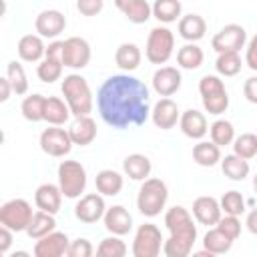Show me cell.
I'll return each mask as SVG.
<instances>
[{
	"label": "cell",
	"instance_id": "1",
	"mask_svg": "<svg viewBox=\"0 0 257 257\" xmlns=\"http://www.w3.org/2000/svg\"><path fill=\"white\" fill-rule=\"evenodd\" d=\"M96 108L100 118L112 128L141 126L151 116L149 86L128 72L112 74L96 92Z\"/></svg>",
	"mask_w": 257,
	"mask_h": 257
},
{
	"label": "cell",
	"instance_id": "2",
	"mask_svg": "<svg viewBox=\"0 0 257 257\" xmlns=\"http://www.w3.org/2000/svg\"><path fill=\"white\" fill-rule=\"evenodd\" d=\"M165 227L169 229V239L163 245V253L167 257H187L193 251L197 241V225L193 221V213L183 205H175L165 213Z\"/></svg>",
	"mask_w": 257,
	"mask_h": 257
},
{
	"label": "cell",
	"instance_id": "3",
	"mask_svg": "<svg viewBox=\"0 0 257 257\" xmlns=\"http://www.w3.org/2000/svg\"><path fill=\"white\" fill-rule=\"evenodd\" d=\"M60 90H62V96H64L66 104L70 106L72 116H86V114L92 112L94 98H92V90H90L84 76H80L76 72L66 74L62 78Z\"/></svg>",
	"mask_w": 257,
	"mask_h": 257
},
{
	"label": "cell",
	"instance_id": "4",
	"mask_svg": "<svg viewBox=\"0 0 257 257\" xmlns=\"http://www.w3.org/2000/svg\"><path fill=\"white\" fill-rule=\"evenodd\" d=\"M167 201H169V189L163 179L149 177L143 181L139 195H137V209L141 215H145L149 219L161 215Z\"/></svg>",
	"mask_w": 257,
	"mask_h": 257
},
{
	"label": "cell",
	"instance_id": "5",
	"mask_svg": "<svg viewBox=\"0 0 257 257\" xmlns=\"http://www.w3.org/2000/svg\"><path fill=\"white\" fill-rule=\"evenodd\" d=\"M199 94H201L203 108L209 114L219 116L229 108V94H227L225 82L217 74H205L199 80Z\"/></svg>",
	"mask_w": 257,
	"mask_h": 257
},
{
	"label": "cell",
	"instance_id": "6",
	"mask_svg": "<svg viewBox=\"0 0 257 257\" xmlns=\"http://www.w3.org/2000/svg\"><path fill=\"white\" fill-rule=\"evenodd\" d=\"M175 52V34L167 26L151 28L145 44V56L151 64H167Z\"/></svg>",
	"mask_w": 257,
	"mask_h": 257
},
{
	"label": "cell",
	"instance_id": "7",
	"mask_svg": "<svg viewBox=\"0 0 257 257\" xmlns=\"http://www.w3.org/2000/svg\"><path fill=\"white\" fill-rule=\"evenodd\" d=\"M58 187L66 199L82 197L86 189V169L78 161H62L58 165Z\"/></svg>",
	"mask_w": 257,
	"mask_h": 257
},
{
	"label": "cell",
	"instance_id": "8",
	"mask_svg": "<svg viewBox=\"0 0 257 257\" xmlns=\"http://www.w3.org/2000/svg\"><path fill=\"white\" fill-rule=\"evenodd\" d=\"M165 245V239L161 235V229L155 223H143L133 239V255L135 257H157L161 255Z\"/></svg>",
	"mask_w": 257,
	"mask_h": 257
},
{
	"label": "cell",
	"instance_id": "9",
	"mask_svg": "<svg viewBox=\"0 0 257 257\" xmlns=\"http://www.w3.org/2000/svg\"><path fill=\"white\" fill-rule=\"evenodd\" d=\"M32 205L26 199H10L0 207V225L12 229L14 233L26 231L32 221Z\"/></svg>",
	"mask_w": 257,
	"mask_h": 257
},
{
	"label": "cell",
	"instance_id": "10",
	"mask_svg": "<svg viewBox=\"0 0 257 257\" xmlns=\"http://www.w3.org/2000/svg\"><path fill=\"white\" fill-rule=\"evenodd\" d=\"M72 139H70V133L68 128H60V126H54L50 124L48 128H44L40 133V149L42 153H46L48 157H54V159H62L66 157L70 151H72Z\"/></svg>",
	"mask_w": 257,
	"mask_h": 257
},
{
	"label": "cell",
	"instance_id": "11",
	"mask_svg": "<svg viewBox=\"0 0 257 257\" xmlns=\"http://www.w3.org/2000/svg\"><path fill=\"white\" fill-rule=\"evenodd\" d=\"M245 44H247V32L241 24H227L211 38V46L217 54L239 52L241 48H245Z\"/></svg>",
	"mask_w": 257,
	"mask_h": 257
},
{
	"label": "cell",
	"instance_id": "12",
	"mask_svg": "<svg viewBox=\"0 0 257 257\" xmlns=\"http://www.w3.org/2000/svg\"><path fill=\"white\" fill-rule=\"evenodd\" d=\"M104 213H106V203H104V195H100V193H86V195L78 197V201L74 205V217L86 225L100 221L104 217Z\"/></svg>",
	"mask_w": 257,
	"mask_h": 257
},
{
	"label": "cell",
	"instance_id": "13",
	"mask_svg": "<svg viewBox=\"0 0 257 257\" xmlns=\"http://www.w3.org/2000/svg\"><path fill=\"white\" fill-rule=\"evenodd\" d=\"M90 44L80 36H70L62 46V64L72 70H80L90 62Z\"/></svg>",
	"mask_w": 257,
	"mask_h": 257
},
{
	"label": "cell",
	"instance_id": "14",
	"mask_svg": "<svg viewBox=\"0 0 257 257\" xmlns=\"http://www.w3.org/2000/svg\"><path fill=\"white\" fill-rule=\"evenodd\" d=\"M70 247V239L66 233L62 231H52L40 239H36L34 243V255L36 257H62L68 253Z\"/></svg>",
	"mask_w": 257,
	"mask_h": 257
},
{
	"label": "cell",
	"instance_id": "15",
	"mask_svg": "<svg viewBox=\"0 0 257 257\" xmlns=\"http://www.w3.org/2000/svg\"><path fill=\"white\" fill-rule=\"evenodd\" d=\"M181 118V112H179V106L173 98L169 96H163L155 102V106L151 108V120L157 128H163V131H169V128H175L177 122Z\"/></svg>",
	"mask_w": 257,
	"mask_h": 257
},
{
	"label": "cell",
	"instance_id": "16",
	"mask_svg": "<svg viewBox=\"0 0 257 257\" xmlns=\"http://www.w3.org/2000/svg\"><path fill=\"white\" fill-rule=\"evenodd\" d=\"M151 82H153V90L159 96H173L181 88L183 76H181V70L175 66H159Z\"/></svg>",
	"mask_w": 257,
	"mask_h": 257
},
{
	"label": "cell",
	"instance_id": "17",
	"mask_svg": "<svg viewBox=\"0 0 257 257\" xmlns=\"http://www.w3.org/2000/svg\"><path fill=\"white\" fill-rule=\"evenodd\" d=\"M34 28L42 38H52L54 40L64 32L66 18H64V14L60 10H52V8L50 10H42L34 20Z\"/></svg>",
	"mask_w": 257,
	"mask_h": 257
},
{
	"label": "cell",
	"instance_id": "18",
	"mask_svg": "<svg viewBox=\"0 0 257 257\" xmlns=\"http://www.w3.org/2000/svg\"><path fill=\"white\" fill-rule=\"evenodd\" d=\"M193 217L199 225H207V227H213L219 223V219L223 217V211H221V203L211 197V195H203V197H197L193 201Z\"/></svg>",
	"mask_w": 257,
	"mask_h": 257
},
{
	"label": "cell",
	"instance_id": "19",
	"mask_svg": "<svg viewBox=\"0 0 257 257\" xmlns=\"http://www.w3.org/2000/svg\"><path fill=\"white\" fill-rule=\"evenodd\" d=\"M102 223H104V229L110 235L124 237L133 229V215L122 205H112V207H106V213L102 217Z\"/></svg>",
	"mask_w": 257,
	"mask_h": 257
},
{
	"label": "cell",
	"instance_id": "20",
	"mask_svg": "<svg viewBox=\"0 0 257 257\" xmlns=\"http://www.w3.org/2000/svg\"><path fill=\"white\" fill-rule=\"evenodd\" d=\"M179 128H181V133L185 137H189L193 141H201L209 133L207 116L201 110H197V108H187L185 112H181Z\"/></svg>",
	"mask_w": 257,
	"mask_h": 257
},
{
	"label": "cell",
	"instance_id": "21",
	"mask_svg": "<svg viewBox=\"0 0 257 257\" xmlns=\"http://www.w3.org/2000/svg\"><path fill=\"white\" fill-rule=\"evenodd\" d=\"M62 191L58 185H52V183H42L36 193H34V203L40 211H46V213H52L56 215L60 211V205H62Z\"/></svg>",
	"mask_w": 257,
	"mask_h": 257
},
{
	"label": "cell",
	"instance_id": "22",
	"mask_svg": "<svg viewBox=\"0 0 257 257\" xmlns=\"http://www.w3.org/2000/svg\"><path fill=\"white\" fill-rule=\"evenodd\" d=\"M68 133H70V139H72L74 145L86 147L96 139V122H94V118L90 114L74 116V120L68 126Z\"/></svg>",
	"mask_w": 257,
	"mask_h": 257
},
{
	"label": "cell",
	"instance_id": "23",
	"mask_svg": "<svg viewBox=\"0 0 257 257\" xmlns=\"http://www.w3.org/2000/svg\"><path fill=\"white\" fill-rule=\"evenodd\" d=\"M16 52L20 56V60L24 62H40L46 54V46L40 34H24L18 40Z\"/></svg>",
	"mask_w": 257,
	"mask_h": 257
},
{
	"label": "cell",
	"instance_id": "24",
	"mask_svg": "<svg viewBox=\"0 0 257 257\" xmlns=\"http://www.w3.org/2000/svg\"><path fill=\"white\" fill-rule=\"evenodd\" d=\"M114 6L133 24H145L153 16V6L149 0H114Z\"/></svg>",
	"mask_w": 257,
	"mask_h": 257
},
{
	"label": "cell",
	"instance_id": "25",
	"mask_svg": "<svg viewBox=\"0 0 257 257\" xmlns=\"http://www.w3.org/2000/svg\"><path fill=\"white\" fill-rule=\"evenodd\" d=\"M177 30H179V36L187 42H197L205 36L207 32V22L201 14H185L179 18V24H177Z\"/></svg>",
	"mask_w": 257,
	"mask_h": 257
},
{
	"label": "cell",
	"instance_id": "26",
	"mask_svg": "<svg viewBox=\"0 0 257 257\" xmlns=\"http://www.w3.org/2000/svg\"><path fill=\"white\" fill-rule=\"evenodd\" d=\"M122 171L128 179L133 181H145L151 177V171H153V165L149 161L147 155H141V153H133L128 157H124L122 161Z\"/></svg>",
	"mask_w": 257,
	"mask_h": 257
},
{
	"label": "cell",
	"instance_id": "27",
	"mask_svg": "<svg viewBox=\"0 0 257 257\" xmlns=\"http://www.w3.org/2000/svg\"><path fill=\"white\" fill-rule=\"evenodd\" d=\"M141 60H143V54H141V48L135 42H122L114 50V62L124 72L137 70L139 64H141Z\"/></svg>",
	"mask_w": 257,
	"mask_h": 257
},
{
	"label": "cell",
	"instance_id": "28",
	"mask_svg": "<svg viewBox=\"0 0 257 257\" xmlns=\"http://www.w3.org/2000/svg\"><path fill=\"white\" fill-rule=\"evenodd\" d=\"M94 185H96V191L104 197H116L120 191H122V185H124V179L118 171H112V169H102L96 173V179H94Z\"/></svg>",
	"mask_w": 257,
	"mask_h": 257
},
{
	"label": "cell",
	"instance_id": "29",
	"mask_svg": "<svg viewBox=\"0 0 257 257\" xmlns=\"http://www.w3.org/2000/svg\"><path fill=\"white\" fill-rule=\"evenodd\" d=\"M70 106L66 104V100L58 98V96H46V104H44V120L48 124L54 126H62L64 122H68L70 118Z\"/></svg>",
	"mask_w": 257,
	"mask_h": 257
},
{
	"label": "cell",
	"instance_id": "30",
	"mask_svg": "<svg viewBox=\"0 0 257 257\" xmlns=\"http://www.w3.org/2000/svg\"><path fill=\"white\" fill-rule=\"evenodd\" d=\"M221 171L231 181H243V179L249 177V171L251 169H249V161L247 159L231 153V155L221 157Z\"/></svg>",
	"mask_w": 257,
	"mask_h": 257
},
{
	"label": "cell",
	"instance_id": "31",
	"mask_svg": "<svg viewBox=\"0 0 257 257\" xmlns=\"http://www.w3.org/2000/svg\"><path fill=\"white\" fill-rule=\"evenodd\" d=\"M193 161L199 167H215L221 163V147L213 141H199L193 147Z\"/></svg>",
	"mask_w": 257,
	"mask_h": 257
},
{
	"label": "cell",
	"instance_id": "32",
	"mask_svg": "<svg viewBox=\"0 0 257 257\" xmlns=\"http://www.w3.org/2000/svg\"><path fill=\"white\" fill-rule=\"evenodd\" d=\"M54 229H56V219H54V215L38 209V211H34L32 221H30V225L26 227V235L36 241V239H40V237L52 233Z\"/></svg>",
	"mask_w": 257,
	"mask_h": 257
},
{
	"label": "cell",
	"instance_id": "33",
	"mask_svg": "<svg viewBox=\"0 0 257 257\" xmlns=\"http://www.w3.org/2000/svg\"><path fill=\"white\" fill-rule=\"evenodd\" d=\"M205 60V54L197 42H187L177 50V64L185 70H197Z\"/></svg>",
	"mask_w": 257,
	"mask_h": 257
},
{
	"label": "cell",
	"instance_id": "34",
	"mask_svg": "<svg viewBox=\"0 0 257 257\" xmlns=\"http://www.w3.org/2000/svg\"><path fill=\"white\" fill-rule=\"evenodd\" d=\"M203 247H205L209 253H213V255H223V253L231 251L233 239L227 237L217 225H213V227L205 233V237H203Z\"/></svg>",
	"mask_w": 257,
	"mask_h": 257
},
{
	"label": "cell",
	"instance_id": "35",
	"mask_svg": "<svg viewBox=\"0 0 257 257\" xmlns=\"http://www.w3.org/2000/svg\"><path fill=\"white\" fill-rule=\"evenodd\" d=\"M153 16L161 24L177 22L183 16V4L179 0H155V4H153Z\"/></svg>",
	"mask_w": 257,
	"mask_h": 257
},
{
	"label": "cell",
	"instance_id": "36",
	"mask_svg": "<svg viewBox=\"0 0 257 257\" xmlns=\"http://www.w3.org/2000/svg\"><path fill=\"white\" fill-rule=\"evenodd\" d=\"M44 104H46V96L44 94H30L22 100L20 104V110H22V116L30 122H40L44 120Z\"/></svg>",
	"mask_w": 257,
	"mask_h": 257
},
{
	"label": "cell",
	"instance_id": "37",
	"mask_svg": "<svg viewBox=\"0 0 257 257\" xmlns=\"http://www.w3.org/2000/svg\"><path fill=\"white\" fill-rule=\"evenodd\" d=\"M209 135H211V141L215 145L227 147V145H233V141H235V126L227 118H217L209 126Z\"/></svg>",
	"mask_w": 257,
	"mask_h": 257
},
{
	"label": "cell",
	"instance_id": "38",
	"mask_svg": "<svg viewBox=\"0 0 257 257\" xmlns=\"http://www.w3.org/2000/svg\"><path fill=\"white\" fill-rule=\"evenodd\" d=\"M62 68H64L62 60L44 56V58L38 62V66H36V76H38L42 82L50 84V82H54V80H60V76H62Z\"/></svg>",
	"mask_w": 257,
	"mask_h": 257
},
{
	"label": "cell",
	"instance_id": "39",
	"mask_svg": "<svg viewBox=\"0 0 257 257\" xmlns=\"http://www.w3.org/2000/svg\"><path fill=\"white\" fill-rule=\"evenodd\" d=\"M6 76L12 84V90L14 94L22 96L28 92V78H26V72H24V66L18 62V60H10L8 66H6Z\"/></svg>",
	"mask_w": 257,
	"mask_h": 257
},
{
	"label": "cell",
	"instance_id": "40",
	"mask_svg": "<svg viewBox=\"0 0 257 257\" xmlns=\"http://www.w3.org/2000/svg\"><path fill=\"white\" fill-rule=\"evenodd\" d=\"M215 68L219 76H235L241 72V56L239 52H221L215 60Z\"/></svg>",
	"mask_w": 257,
	"mask_h": 257
},
{
	"label": "cell",
	"instance_id": "41",
	"mask_svg": "<svg viewBox=\"0 0 257 257\" xmlns=\"http://www.w3.org/2000/svg\"><path fill=\"white\" fill-rule=\"evenodd\" d=\"M126 243L120 239V235H110L104 237L98 247H96V255L98 257H124L126 255Z\"/></svg>",
	"mask_w": 257,
	"mask_h": 257
},
{
	"label": "cell",
	"instance_id": "42",
	"mask_svg": "<svg viewBox=\"0 0 257 257\" xmlns=\"http://www.w3.org/2000/svg\"><path fill=\"white\" fill-rule=\"evenodd\" d=\"M233 153L243 157V159H253L257 157V135L253 133H243L239 137H235L233 141Z\"/></svg>",
	"mask_w": 257,
	"mask_h": 257
},
{
	"label": "cell",
	"instance_id": "43",
	"mask_svg": "<svg viewBox=\"0 0 257 257\" xmlns=\"http://www.w3.org/2000/svg\"><path fill=\"white\" fill-rule=\"evenodd\" d=\"M219 203H221V211H223V215H243L245 213V199H243V195L239 193V191H227V193H223V197L219 199Z\"/></svg>",
	"mask_w": 257,
	"mask_h": 257
},
{
	"label": "cell",
	"instance_id": "44",
	"mask_svg": "<svg viewBox=\"0 0 257 257\" xmlns=\"http://www.w3.org/2000/svg\"><path fill=\"white\" fill-rule=\"evenodd\" d=\"M217 227H219L227 237H231L233 241H237L239 235H241V221H239L237 215H223V217L219 219Z\"/></svg>",
	"mask_w": 257,
	"mask_h": 257
},
{
	"label": "cell",
	"instance_id": "45",
	"mask_svg": "<svg viewBox=\"0 0 257 257\" xmlns=\"http://www.w3.org/2000/svg\"><path fill=\"white\" fill-rule=\"evenodd\" d=\"M94 253V247L88 239L84 237H78L74 241H70V247H68V257H90Z\"/></svg>",
	"mask_w": 257,
	"mask_h": 257
},
{
	"label": "cell",
	"instance_id": "46",
	"mask_svg": "<svg viewBox=\"0 0 257 257\" xmlns=\"http://www.w3.org/2000/svg\"><path fill=\"white\" fill-rule=\"evenodd\" d=\"M104 8V0H76V10L82 16H96Z\"/></svg>",
	"mask_w": 257,
	"mask_h": 257
},
{
	"label": "cell",
	"instance_id": "47",
	"mask_svg": "<svg viewBox=\"0 0 257 257\" xmlns=\"http://www.w3.org/2000/svg\"><path fill=\"white\" fill-rule=\"evenodd\" d=\"M245 64L251 70H257V34L247 42V50H245Z\"/></svg>",
	"mask_w": 257,
	"mask_h": 257
},
{
	"label": "cell",
	"instance_id": "48",
	"mask_svg": "<svg viewBox=\"0 0 257 257\" xmlns=\"http://www.w3.org/2000/svg\"><path fill=\"white\" fill-rule=\"evenodd\" d=\"M243 94L251 104H257V76H249L243 84Z\"/></svg>",
	"mask_w": 257,
	"mask_h": 257
},
{
	"label": "cell",
	"instance_id": "49",
	"mask_svg": "<svg viewBox=\"0 0 257 257\" xmlns=\"http://www.w3.org/2000/svg\"><path fill=\"white\" fill-rule=\"evenodd\" d=\"M12 235H14L12 229H8L4 225L0 227V255H6L8 253V249L12 245Z\"/></svg>",
	"mask_w": 257,
	"mask_h": 257
},
{
	"label": "cell",
	"instance_id": "50",
	"mask_svg": "<svg viewBox=\"0 0 257 257\" xmlns=\"http://www.w3.org/2000/svg\"><path fill=\"white\" fill-rule=\"evenodd\" d=\"M12 92H14V90H12V84H10L8 76H2V78H0V102H6Z\"/></svg>",
	"mask_w": 257,
	"mask_h": 257
},
{
	"label": "cell",
	"instance_id": "51",
	"mask_svg": "<svg viewBox=\"0 0 257 257\" xmlns=\"http://www.w3.org/2000/svg\"><path fill=\"white\" fill-rule=\"evenodd\" d=\"M245 225H247V229H249V233H253V235H257V207H255V209H251V211L247 213V219H245Z\"/></svg>",
	"mask_w": 257,
	"mask_h": 257
},
{
	"label": "cell",
	"instance_id": "52",
	"mask_svg": "<svg viewBox=\"0 0 257 257\" xmlns=\"http://www.w3.org/2000/svg\"><path fill=\"white\" fill-rule=\"evenodd\" d=\"M253 191H255V193H257V173H255V175H253Z\"/></svg>",
	"mask_w": 257,
	"mask_h": 257
}]
</instances>
